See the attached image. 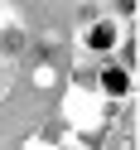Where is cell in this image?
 Listing matches in <instances>:
<instances>
[{"label": "cell", "mask_w": 140, "mask_h": 150, "mask_svg": "<svg viewBox=\"0 0 140 150\" xmlns=\"http://www.w3.org/2000/svg\"><path fill=\"white\" fill-rule=\"evenodd\" d=\"M101 82H106V92H116V97H121V92L130 87V78H126V68H106V73H101Z\"/></svg>", "instance_id": "1"}, {"label": "cell", "mask_w": 140, "mask_h": 150, "mask_svg": "<svg viewBox=\"0 0 140 150\" xmlns=\"http://www.w3.org/2000/svg\"><path fill=\"white\" fill-rule=\"evenodd\" d=\"M116 5H121V10H135V0H116Z\"/></svg>", "instance_id": "3"}, {"label": "cell", "mask_w": 140, "mask_h": 150, "mask_svg": "<svg viewBox=\"0 0 140 150\" xmlns=\"http://www.w3.org/2000/svg\"><path fill=\"white\" fill-rule=\"evenodd\" d=\"M111 39H116V29H111V24H97V29H92V49H106Z\"/></svg>", "instance_id": "2"}]
</instances>
